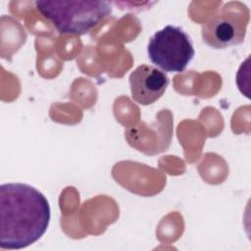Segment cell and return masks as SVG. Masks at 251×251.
<instances>
[{
    "label": "cell",
    "mask_w": 251,
    "mask_h": 251,
    "mask_svg": "<svg viewBox=\"0 0 251 251\" xmlns=\"http://www.w3.org/2000/svg\"><path fill=\"white\" fill-rule=\"evenodd\" d=\"M51 209L46 197L31 185L12 182L0 186V247L23 249L46 232Z\"/></svg>",
    "instance_id": "6da1fadb"
},
{
    "label": "cell",
    "mask_w": 251,
    "mask_h": 251,
    "mask_svg": "<svg viewBox=\"0 0 251 251\" xmlns=\"http://www.w3.org/2000/svg\"><path fill=\"white\" fill-rule=\"evenodd\" d=\"M35 6L61 34H85L112 13L106 1L39 0Z\"/></svg>",
    "instance_id": "7a4b0ae2"
},
{
    "label": "cell",
    "mask_w": 251,
    "mask_h": 251,
    "mask_svg": "<svg viewBox=\"0 0 251 251\" xmlns=\"http://www.w3.org/2000/svg\"><path fill=\"white\" fill-rule=\"evenodd\" d=\"M147 54L150 61L168 73H181L195 55L190 36L180 27L168 25L149 39Z\"/></svg>",
    "instance_id": "3957f363"
},
{
    "label": "cell",
    "mask_w": 251,
    "mask_h": 251,
    "mask_svg": "<svg viewBox=\"0 0 251 251\" xmlns=\"http://www.w3.org/2000/svg\"><path fill=\"white\" fill-rule=\"evenodd\" d=\"M248 17L224 11L209 19L201 28L203 41L215 49H226L244 41Z\"/></svg>",
    "instance_id": "277c9868"
},
{
    "label": "cell",
    "mask_w": 251,
    "mask_h": 251,
    "mask_svg": "<svg viewBox=\"0 0 251 251\" xmlns=\"http://www.w3.org/2000/svg\"><path fill=\"white\" fill-rule=\"evenodd\" d=\"M168 75L159 69L140 65L129 75L131 98L140 105H151L159 100L169 85Z\"/></svg>",
    "instance_id": "5b68a950"
}]
</instances>
